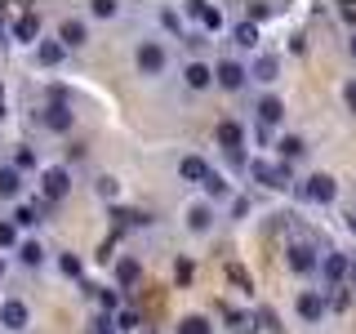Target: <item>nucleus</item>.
<instances>
[{
	"instance_id": "obj_39",
	"label": "nucleus",
	"mask_w": 356,
	"mask_h": 334,
	"mask_svg": "<svg viewBox=\"0 0 356 334\" xmlns=\"http://www.w3.org/2000/svg\"><path fill=\"white\" fill-rule=\"evenodd\" d=\"M161 22L174 31V36H183V40H187V31H183V22H178V14H170V9H165V14H161Z\"/></svg>"
},
{
	"instance_id": "obj_32",
	"label": "nucleus",
	"mask_w": 356,
	"mask_h": 334,
	"mask_svg": "<svg viewBox=\"0 0 356 334\" xmlns=\"http://www.w3.org/2000/svg\"><path fill=\"white\" fill-rule=\"evenodd\" d=\"M116 330H125V334L138 330V312H134V308H120V312H116Z\"/></svg>"
},
{
	"instance_id": "obj_14",
	"label": "nucleus",
	"mask_w": 356,
	"mask_h": 334,
	"mask_svg": "<svg viewBox=\"0 0 356 334\" xmlns=\"http://www.w3.org/2000/svg\"><path fill=\"white\" fill-rule=\"evenodd\" d=\"M178 178H183V183H205L209 165L200 161V156H183V161H178Z\"/></svg>"
},
{
	"instance_id": "obj_44",
	"label": "nucleus",
	"mask_w": 356,
	"mask_h": 334,
	"mask_svg": "<svg viewBox=\"0 0 356 334\" xmlns=\"http://www.w3.org/2000/svg\"><path fill=\"white\" fill-rule=\"evenodd\" d=\"M5 111H9V107H5V85H0V116H5Z\"/></svg>"
},
{
	"instance_id": "obj_1",
	"label": "nucleus",
	"mask_w": 356,
	"mask_h": 334,
	"mask_svg": "<svg viewBox=\"0 0 356 334\" xmlns=\"http://www.w3.org/2000/svg\"><path fill=\"white\" fill-rule=\"evenodd\" d=\"M134 67H138L143 76H161L165 67H170V54H165L161 40H138V49H134Z\"/></svg>"
},
{
	"instance_id": "obj_46",
	"label": "nucleus",
	"mask_w": 356,
	"mask_h": 334,
	"mask_svg": "<svg viewBox=\"0 0 356 334\" xmlns=\"http://www.w3.org/2000/svg\"><path fill=\"white\" fill-rule=\"evenodd\" d=\"M348 228H352V232H356V214H352V218H348Z\"/></svg>"
},
{
	"instance_id": "obj_16",
	"label": "nucleus",
	"mask_w": 356,
	"mask_h": 334,
	"mask_svg": "<svg viewBox=\"0 0 356 334\" xmlns=\"http://www.w3.org/2000/svg\"><path fill=\"white\" fill-rule=\"evenodd\" d=\"M183 81H187V89H209V85H214V72H209V67L205 63H187L183 67Z\"/></svg>"
},
{
	"instance_id": "obj_12",
	"label": "nucleus",
	"mask_w": 356,
	"mask_h": 334,
	"mask_svg": "<svg viewBox=\"0 0 356 334\" xmlns=\"http://www.w3.org/2000/svg\"><path fill=\"white\" fill-rule=\"evenodd\" d=\"M187 228L192 232H209L214 228V205H209V200H196V205H187Z\"/></svg>"
},
{
	"instance_id": "obj_2",
	"label": "nucleus",
	"mask_w": 356,
	"mask_h": 334,
	"mask_svg": "<svg viewBox=\"0 0 356 334\" xmlns=\"http://www.w3.org/2000/svg\"><path fill=\"white\" fill-rule=\"evenodd\" d=\"M250 174H254V183H263V187H289V165L285 161H267V156H259V161H250Z\"/></svg>"
},
{
	"instance_id": "obj_9",
	"label": "nucleus",
	"mask_w": 356,
	"mask_h": 334,
	"mask_svg": "<svg viewBox=\"0 0 356 334\" xmlns=\"http://www.w3.org/2000/svg\"><path fill=\"white\" fill-rule=\"evenodd\" d=\"M0 326L9 334H22L27 330V303H22V299H5V303H0Z\"/></svg>"
},
{
	"instance_id": "obj_18",
	"label": "nucleus",
	"mask_w": 356,
	"mask_h": 334,
	"mask_svg": "<svg viewBox=\"0 0 356 334\" xmlns=\"http://www.w3.org/2000/svg\"><path fill=\"white\" fill-rule=\"evenodd\" d=\"M63 54H67L63 40H40V45H36V63H40V67H58Z\"/></svg>"
},
{
	"instance_id": "obj_36",
	"label": "nucleus",
	"mask_w": 356,
	"mask_h": 334,
	"mask_svg": "<svg viewBox=\"0 0 356 334\" xmlns=\"http://www.w3.org/2000/svg\"><path fill=\"white\" fill-rule=\"evenodd\" d=\"M227 281H236L241 289H254V281H250V272H245L241 263H227Z\"/></svg>"
},
{
	"instance_id": "obj_27",
	"label": "nucleus",
	"mask_w": 356,
	"mask_h": 334,
	"mask_svg": "<svg viewBox=\"0 0 356 334\" xmlns=\"http://www.w3.org/2000/svg\"><path fill=\"white\" fill-rule=\"evenodd\" d=\"M303 152H307V143L298 138V134H285V138H281V161H298Z\"/></svg>"
},
{
	"instance_id": "obj_23",
	"label": "nucleus",
	"mask_w": 356,
	"mask_h": 334,
	"mask_svg": "<svg viewBox=\"0 0 356 334\" xmlns=\"http://www.w3.org/2000/svg\"><path fill=\"white\" fill-rule=\"evenodd\" d=\"M36 36H40V18L36 14H22L14 22V40H36Z\"/></svg>"
},
{
	"instance_id": "obj_50",
	"label": "nucleus",
	"mask_w": 356,
	"mask_h": 334,
	"mask_svg": "<svg viewBox=\"0 0 356 334\" xmlns=\"http://www.w3.org/2000/svg\"><path fill=\"white\" fill-rule=\"evenodd\" d=\"M0 40H5V27H0Z\"/></svg>"
},
{
	"instance_id": "obj_21",
	"label": "nucleus",
	"mask_w": 356,
	"mask_h": 334,
	"mask_svg": "<svg viewBox=\"0 0 356 334\" xmlns=\"http://www.w3.org/2000/svg\"><path fill=\"white\" fill-rule=\"evenodd\" d=\"M232 40H236L241 49H259V27H254V22H236V27H232Z\"/></svg>"
},
{
	"instance_id": "obj_13",
	"label": "nucleus",
	"mask_w": 356,
	"mask_h": 334,
	"mask_svg": "<svg viewBox=\"0 0 356 334\" xmlns=\"http://www.w3.org/2000/svg\"><path fill=\"white\" fill-rule=\"evenodd\" d=\"M294 308H298V317H303V321H321V317H325V308H330V303H325V299L316 294V289H303Z\"/></svg>"
},
{
	"instance_id": "obj_28",
	"label": "nucleus",
	"mask_w": 356,
	"mask_h": 334,
	"mask_svg": "<svg viewBox=\"0 0 356 334\" xmlns=\"http://www.w3.org/2000/svg\"><path fill=\"white\" fill-rule=\"evenodd\" d=\"M178 334H214V326L205 317H183L178 321Z\"/></svg>"
},
{
	"instance_id": "obj_40",
	"label": "nucleus",
	"mask_w": 356,
	"mask_h": 334,
	"mask_svg": "<svg viewBox=\"0 0 356 334\" xmlns=\"http://www.w3.org/2000/svg\"><path fill=\"white\" fill-rule=\"evenodd\" d=\"M116 14V0H94V18H111Z\"/></svg>"
},
{
	"instance_id": "obj_6",
	"label": "nucleus",
	"mask_w": 356,
	"mask_h": 334,
	"mask_svg": "<svg viewBox=\"0 0 356 334\" xmlns=\"http://www.w3.org/2000/svg\"><path fill=\"white\" fill-rule=\"evenodd\" d=\"M285 263H289V272H298V276H307V272H316L321 259H316V250H312L307 241H294L285 250Z\"/></svg>"
},
{
	"instance_id": "obj_49",
	"label": "nucleus",
	"mask_w": 356,
	"mask_h": 334,
	"mask_svg": "<svg viewBox=\"0 0 356 334\" xmlns=\"http://www.w3.org/2000/svg\"><path fill=\"white\" fill-rule=\"evenodd\" d=\"M0 276H5V259H0Z\"/></svg>"
},
{
	"instance_id": "obj_30",
	"label": "nucleus",
	"mask_w": 356,
	"mask_h": 334,
	"mask_svg": "<svg viewBox=\"0 0 356 334\" xmlns=\"http://www.w3.org/2000/svg\"><path fill=\"white\" fill-rule=\"evenodd\" d=\"M259 321H263V330H272V334H281V330H285V326H281V317H276L272 308H259V317H254V326H259Z\"/></svg>"
},
{
	"instance_id": "obj_47",
	"label": "nucleus",
	"mask_w": 356,
	"mask_h": 334,
	"mask_svg": "<svg viewBox=\"0 0 356 334\" xmlns=\"http://www.w3.org/2000/svg\"><path fill=\"white\" fill-rule=\"evenodd\" d=\"M348 276H352V281H356V263H352V272H348Z\"/></svg>"
},
{
	"instance_id": "obj_45",
	"label": "nucleus",
	"mask_w": 356,
	"mask_h": 334,
	"mask_svg": "<svg viewBox=\"0 0 356 334\" xmlns=\"http://www.w3.org/2000/svg\"><path fill=\"white\" fill-rule=\"evenodd\" d=\"M5 18H9V9H5V5H0V27H5Z\"/></svg>"
},
{
	"instance_id": "obj_43",
	"label": "nucleus",
	"mask_w": 356,
	"mask_h": 334,
	"mask_svg": "<svg viewBox=\"0 0 356 334\" xmlns=\"http://www.w3.org/2000/svg\"><path fill=\"white\" fill-rule=\"evenodd\" d=\"M343 18H348V22H356V5H343Z\"/></svg>"
},
{
	"instance_id": "obj_5",
	"label": "nucleus",
	"mask_w": 356,
	"mask_h": 334,
	"mask_svg": "<svg viewBox=\"0 0 356 334\" xmlns=\"http://www.w3.org/2000/svg\"><path fill=\"white\" fill-rule=\"evenodd\" d=\"M303 196L316 200V205H334V200H339V178L334 174H312L303 183Z\"/></svg>"
},
{
	"instance_id": "obj_29",
	"label": "nucleus",
	"mask_w": 356,
	"mask_h": 334,
	"mask_svg": "<svg viewBox=\"0 0 356 334\" xmlns=\"http://www.w3.org/2000/svg\"><path fill=\"white\" fill-rule=\"evenodd\" d=\"M36 223H40V209H31V205L14 209V228H36Z\"/></svg>"
},
{
	"instance_id": "obj_19",
	"label": "nucleus",
	"mask_w": 356,
	"mask_h": 334,
	"mask_svg": "<svg viewBox=\"0 0 356 334\" xmlns=\"http://www.w3.org/2000/svg\"><path fill=\"white\" fill-rule=\"evenodd\" d=\"M22 192V170H14V165H0V196H18Z\"/></svg>"
},
{
	"instance_id": "obj_42",
	"label": "nucleus",
	"mask_w": 356,
	"mask_h": 334,
	"mask_svg": "<svg viewBox=\"0 0 356 334\" xmlns=\"http://www.w3.org/2000/svg\"><path fill=\"white\" fill-rule=\"evenodd\" d=\"M94 334H116V330H111V321H107V317H98V321H94Z\"/></svg>"
},
{
	"instance_id": "obj_48",
	"label": "nucleus",
	"mask_w": 356,
	"mask_h": 334,
	"mask_svg": "<svg viewBox=\"0 0 356 334\" xmlns=\"http://www.w3.org/2000/svg\"><path fill=\"white\" fill-rule=\"evenodd\" d=\"M352 58H356V36H352Z\"/></svg>"
},
{
	"instance_id": "obj_22",
	"label": "nucleus",
	"mask_w": 356,
	"mask_h": 334,
	"mask_svg": "<svg viewBox=\"0 0 356 334\" xmlns=\"http://www.w3.org/2000/svg\"><path fill=\"white\" fill-rule=\"evenodd\" d=\"M222 321H227L236 334H250L254 330V317H250V312H241V308H222Z\"/></svg>"
},
{
	"instance_id": "obj_3",
	"label": "nucleus",
	"mask_w": 356,
	"mask_h": 334,
	"mask_svg": "<svg viewBox=\"0 0 356 334\" xmlns=\"http://www.w3.org/2000/svg\"><path fill=\"white\" fill-rule=\"evenodd\" d=\"M40 125L49 129V134H72L76 116H72V107H67L63 98H49V103H44V111H40Z\"/></svg>"
},
{
	"instance_id": "obj_7",
	"label": "nucleus",
	"mask_w": 356,
	"mask_h": 334,
	"mask_svg": "<svg viewBox=\"0 0 356 334\" xmlns=\"http://www.w3.org/2000/svg\"><path fill=\"white\" fill-rule=\"evenodd\" d=\"M214 81H218L222 89H232V94H236V89H245V81H250V72H245V67H241L236 58H222V63L214 67Z\"/></svg>"
},
{
	"instance_id": "obj_38",
	"label": "nucleus",
	"mask_w": 356,
	"mask_h": 334,
	"mask_svg": "<svg viewBox=\"0 0 356 334\" xmlns=\"http://www.w3.org/2000/svg\"><path fill=\"white\" fill-rule=\"evenodd\" d=\"M36 165V156H31V148H18V156H14V170H31Z\"/></svg>"
},
{
	"instance_id": "obj_10",
	"label": "nucleus",
	"mask_w": 356,
	"mask_h": 334,
	"mask_svg": "<svg viewBox=\"0 0 356 334\" xmlns=\"http://www.w3.org/2000/svg\"><path fill=\"white\" fill-rule=\"evenodd\" d=\"M241 143H245V129H241V120H218V148L227 152V156H241Z\"/></svg>"
},
{
	"instance_id": "obj_35",
	"label": "nucleus",
	"mask_w": 356,
	"mask_h": 334,
	"mask_svg": "<svg viewBox=\"0 0 356 334\" xmlns=\"http://www.w3.org/2000/svg\"><path fill=\"white\" fill-rule=\"evenodd\" d=\"M0 250H18V228L14 223H0Z\"/></svg>"
},
{
	"instance_id": "obj_37",
	"label": "nucleus",
	"mask_w": 356,
	"mask_h": 334,
	"mask_svg": "<svg viewBox=\"0 0 356 334\" xmlns=\"http://www.w3.org/2000/svg\"><path fill=\"white\" fill-rule=\"evenodd\" d=\"M98 303L103 312H120V289H98Z\"/></svg>"
},
{
	"instance_id": "obj_31",
	"label": "nucleus",
	"mask_w": 356,
	"mask_h": 334,
	"mask_svg": "<svg viewBox=\"0 0 356 334\" xmlns=\"http://www.w3.org/2000/svg\"><path fill=\"white\" fill-rule=\"evenodd\" d=\"M192 276H196L192 259H178V263H174V281H178V285H192Z\"/></svg>"
},
{
	"instance_id": "obj_20",
	"label": "nucleus",
	"mask_w": 356,
	"mask_h": 334,
	"mask_svg": "<svg viewBox=\"0 0 356 334\" xmlns=\"http://www.w3.org/2000/svg\"><path fill=\"white\" fill-rule=\"evenodd\" d=\"M200 187H205V196H209V200H227V196H232V183H227L222 174H214V170H209V178H205Z\"/></svg>"
},
{
	"instance_id": "obj_34",
	"label": "nucleus",
	"mask_w": 356,
	"mask_h": 334,
	"mask_svg": "<svg viewBox=\"0 0 356 334\" xmlns=\"http://www.w3.org/2000/svg\"><path fill=\"white\" fill-rule=\"evenodd\" d=\"M200 22H205V31H218L222 27V14L214 5H200Z\"/></svg>"
},
{
	"instance_id": "obj_4",
	"label": "nucleus",
	"mask_w": 356,
	"mask_h": 334,
	"mask_svg": "<svg viewBox=\"0 0 356 334\" xmlns=\"http://www.w3.org/2000/svg\"><path fill=\"white\" fill-rule=\"evenodd\" d=\"M40 192H44V200H63L67 192H72V174L63 170V165H44V174H40Z\"/></svg>"
},
{
	"instance_id": "obj_24",
	"label": "nucleus",
	"mask_w": 356,
	"mask_h": 334,
	"mask_svg": "<svg viewBox=\"0 0 356 334\" xmlns=\"http://www.w3.org/2000/svg\"><path fill=\"white\" fill-rule=\"evenodd\" d=\"M138 276H143V267L134 263V259H120V263H116V285H120V289H129Z\"/></svg>"
},
{
	"instance_id": "obj_8",
	"label": "nucleus",
	"mask_w": 356,
	"mask_h": 334,
	"mask_svg": "<svg viewBox=\"0 0 356 334\" xmlns=\"http://www.w3.org/2000/svg\"><path fill=\"white\" fill-rule=\"evenodd\" d=\"M348 272H352V259L343 250H330L325 259H321V276H325L330 285H339V281H348Z\"/></svg>"
},
{
	"instance_id": "obj_26",
	"label": "nucleus",
	"mask_w": 356,
	"mask_h": 334,
	"mask_svg": "<svg viewBox=\"0 0 356 334\" xmlns=\"http://www.w3.org/2000/svg\"><path fill=\"white\" fill-rule=\"evenodd\" d=\"M58 267H63V276H72V281H85V263H81V254H58Z\"/></svg>"
},
{
	"instance_id": "obj_17",
	"label": "nucleus",
	"mask_w": 356,
	"mask_h": 334,
	"mask_svg": "<svg viewBox=\"0 0 356 334\" xmlns=\"http://www.w3.org/2000/svg\"><path fill=\"white\" fill-rule=\"evenodd\" d=\"M254 111H259V125H276V120L285 116V103H281L276 94H263V98H259V107H254Z\"/></svg>"
},
{
	"instance_id": "obj_41",
	"label": "nucleus",
	"mask_w": 356,
	"mask_h": 334,
	"mask_svg": "<svg viewBox=\"0 0 356 334\" xmlns=\"http://www.w3.org/2000/svg\"><path fill=\"white\" fill-rule=\"evenodd\" d=\"M343 103H348V111L356 116V81H348V85H343Z\"/></svg>"
},
{
	"instance_id": "obj_25",
	"label": "nucleus",
	"mask_w": 356,
	"mask_h": 334,
	"mask_svg": "<svg viewBox=\"0 0 356 334\" xmlns=\"http://www.w3.org/2000/svg\"><path fill=\"white\" fill-rule=\"evenodd\" d=\"M18 259L27 263V267H40V263H44V245H40V241H22V245H18Z\"/></svg>"
},
{
	"instance_id": "obj_15",
	"label": "nucleus",
	"mask_w": 356,
	"mask_h": 334,
	"mask_svg": "<svg viewBox=\"0 0 356 334\" xmlns=\"http://www.w3.org/2000/svg\"><path fill=\"white\" fill-rule=\"evenodd\" d=\"M276 72H281L276 54H259V58H254V67H250V76H254L259 85H272V81H276Z\"/></svg>"
},
{
	"instance_id": "obj_33",
	"label": "nucleus",
	"mask_w": 356,
	"mask_h": 334,
	"mask_svg": "<svg viewBox=\"0 0 356 334\" xmlns=\"http://www.w3.org/2000/svg\"><path fill=\"white\" fill-rule=\"evenodd\" d=\"M98 196H103V200H116L120 196V183L111 174H103V178H98Z\"/></svg>"
},
{
	"instance_id": "obj_11",
	"label": "nucleus",
	"mask_w": 356,
	"mask_h": 334,
	"mask_svg": "<svg viewBox=\"0 0 356 334\" xmlns=\"http://www.w3.org/2000/svg\"><path fill=\"white\" fill-rule=\"evenodd\" d=\"M58 40H63V49H81V45L89 40V27L81 18H63V27H58Z\"/></svg>"
}]
</instances>
